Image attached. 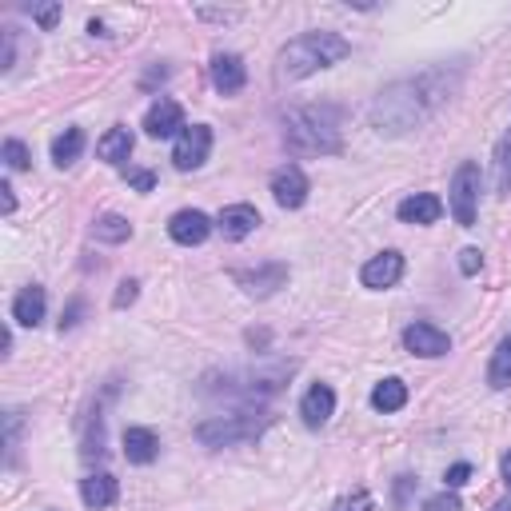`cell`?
I'll list each match as a JSON object with an SVG mask.
<instances>
[{
  "label": "cell",
  "mask_w": 511,
  "mask_h": 511,
  "mask_svg": "<svg viewBox=\"0 0 511 511\" xmlns=\"http://www.w3.org/2000/svg\"><path fill=\"white\" fill-rule=\"evenodd\" d=\"M460 80H463L460 69H428L420 76H408V80H396L372 101L367 121H372L379 136H404L411 128L428 124L460 92Z\"/></svg>",
  "instance_id": "6da1fadb"
},
{
  "label": "cell",
  "mask_w": 511,
  "mask_h": 511,
  "mask_svg": "<svg viewBox=\"0 0 511 511\" xmlns=\"http://www.w3.org/2000/svg\"><path fill=\"white\" fill-rule=\"evenodd\" d=\"M347 52H352V45H347L340 32H303V37L288 40V45L280 48L276 76L280 80H303V76L340 64Z\"/></svg>",
  "instance_id": "7a4b0ae2"
},
{
  "label": "cell",
  "mask_w": 511,
  "mask_h": 511,
  "mask_svg": "<svg viewBox=\"0 0 511 511\" xmlns=\"http://www.w3.org/2000/svg\"><path fill=\"white\" fill-rule=\"evenodd\" d=\"M284 140L296 152H312V156H332L344 148L340 140V108L332 104H308L288 112L284 121Z\"/></svg>",
  "instance_id": "3957f363"
},
{
  "label": "cell",
  "mask_w": 511,
  "mask_h": 511,
  "mask_svg": "<svg viewBox=\"0 0 511 511\" xmlns=\"http://www.w3.org/2000/svg\"><path fill=\"white\" fill-rule=\"evenodd\" d=\"M271 423V416H260V411H232V416H212L196 428V440L204 448H236L244 440L264 436V428Z\"/></svg>",
  "instance_id": "277c9868"
},
{
  "label": "cell",
  "mask_w": 511,
  "mask_h": 511,
  "mask_svg": "<svg viewBox=\"0 0 511 511\" xmlns=\"http://www.w3.org/2000/svg\"><path fill=\"white\" fill-rule=\"evenodd\" d=\"M475 204H480V165L463 160L452 176V216L460 228L475 224Z\"/></svg>",
  "instance_id": "5b68a950"
},
{
  "label": "cell",
  "mask_w": 511,
  "mask_h": 511,
  "mask_svg": "<svg viewBox=\"0 0 511 511\" xmlns=\"http://www.w3.org/2000/svg\"><path fill=\"white\" fill-rule=\"evenodd\" d=\"M212 152V128L208 124H192L184 128V133L176 136V148H172V165H176L180 172H196L208 160Z\"/></svg>",
  "instance_id": "8992f818"
},
{
  "label": "cell",
  "mask_w": 511,
  "mask_h": 511,
  "mask_svg": "<svg viewBox=\"0 0 511 511\" xmlns=\"http://www.w3.org/2000/svg\"><path fill=\"white\" fill-rule=\"evenodd\" d=\"M271 196H276L280 208H303V200H308V176H303L300 165H284L271 172Z\"/></svg>",
  "instance_id": "52a82bcc"
},
{
  "label": "cell",
  "mask_w": 511,
  "mask_h": 511,
  "mask_svg": "<svg viewBox=\"0 0 511 511\" xmlns=\"http://www.w3.org/2000/svg\"><path fill=\"white\" fill-rule=\"evenodd\" d=\"M404 347L408 352L423 356V360H436V356H448V332H440L436 324H411V328H404Z\"/></svg>",
  "instance_id": "ba28073f"
},
{
  "label": "cell",
  "mask_w": 511,
  "mask_h": 511,
  "mask_svg": "<svg viewBox=\"0 0 511 511\" xmlns=\"http://www.w3.org/2000/svg\"><path fill=\"white\" fill-rule=\"evenodd\" d=\"M399 276H404V256L399 252H379V256L367 260L364 271H360L364 288H372V292H384L391 284H399Z\"/></svg>",
  "instance_id": "9c48e42d"
},
{
  "label": "cell",
  "mask_w": 511,
  "mask_h": 511,
  "mask_svg": "<svg viewBox=\"0 0 511 511\" xmlns=\"http://www.w3.org/2000/svg\"><path fill=\"white\" fill-rule=\"evenodd\" d=\"M144 133L152 140H168V136L184 133V108L176 101H156L144 116Z\"/></svg>",
  "instance_id": "30bf717a"
},
{
  "label": "cell",
  "mask_w": 511,
  "mask_h": 511,
  "mask_svg": "<svg viewBox=\"0 0 511 511\" xmlns=\"http://www.w3.org/2000/svg\"><path fill=\"white\" fill-rule=\"evenodd\" d=\"M208 232H212V220L204 212H196V208H184V212H176L168 220V236L176 244H184V248L204 244V240H208Z\"/></svg>",
  "instance_id": "8fae6325"
},
{
  "label": "cell",
  "mask_w": 511,
  "mask_h": 511,
  "mask_svg": "<svg viewBox=\"0 0 511 511\" xmlns=\"http://www.w3.org/2000/svg\"><path fill=\"white\" fill-rule=\"evenodd\" d=\"M236 284H240L248 296L264 300V296H271L276 288L288 284V268H284V264H264V268H256V271H236Z\"/></svg>",
  "instance_id": "7c38bea8"
},
{
  "label": "cell",
  "mask_w": 511,
  "mask_h": 511,
  "mask_svg": "<svg viewBox=\"0 0 511 511\" xmlns=\"http://www.w3.org/2000/svg\"><path fill=\"white\" fill-rule=\"evenodd\" d=\"M212 84H216V92H224V96L240 92L248 84L244 60L236 57V52H216V57H212Z\"/></svg>",
  "instance_id": "4fadbf2b"
},
{
  "label": "cell",
  "mask_w": 511,
  "mask_h": 511,
  "mask_svg": "<svg viewBox=\"0 0 511 511\" xmlns=\"http://www.w3.org/2000/svg\"><path fill=\"white\" fill-rule=\"evenodd\" d=\"M332 411H335V391L328 384H312L308 391H303V399H300V416L308 428H324V423L332 420Z\"/></svg>",
  "instance_id": "5bb4252c"
},
{
  "label": "cell",
  "mask_w": 511,
  "mask_h": 511,
  "mask_svg": "<svg viewBox=\"0 0 511 511\" xmlns=\"http://www.w3.org/2000/svg\"><path fill=\"white\" fill-rule=\"evenodd\" d=\"M396 216L404 224H436L443 216V204H440V196H431V192H416V196H408V200H399Z\"/></svg>",
  "instance_id": "9a60e30c"
},
{
  "label": "cell",
  "mask_w": 511,
  "mask_h": 511,
  "mask_svg": "<svg viewBox=\"0 0 511 511\" xmlns=\"http://www.w3.org/2000/svg\"><path fill=\"white\" fill-rule=\"evenodd\" d=\"M260 228V212L252 204H228L220 212V232L224 240H244V236H252Z\"/></svg>",
  "instance_id": "2e32d148"
},
{
  "label": "cell",
  "mask_w": 511,
  "mask_h": 511,
  "mask_svg": "<svg viewBox=\"0 0 511 511\" xmlns=\"http://www.w3.org/2000/svg\"><path fill=\"white\" fill-rule=\"evenodd\" d=\"M13 320L20 328H37L40 320H45V288H20L16 300H13Z\"/></svg>",
  "instance_id": "e0dca14e"
},
{
  "label": "cell",
  "mask_w": 511,
  "mask_h": 511,
  "mask_svg": "<svg viewBox=\"0 0 511 511\" xmlns=\"http://www.w3.org/2000/svg\"><path fill=\"white\" fill-rule=\"evenodd\" d=\"M116 495H121V487H116V480L108 472H96V475H89V480H80V499L89 507H112L116 504Z\"/></svg>",
  "instance_id": "ac0fdd59"
},
{
  "label": "cell",
  "mask_w": 511,
  "mask_h": 511,
  "mask_svg": "<svg viewBox=\"0 0 511 511\" xmlns=\"http://www.w3.org/2000/svg\"><path fill=\"white\" fill-rule=\"evenodd\" d=\"M124 455L128 463H152L160 455V440L148 428H124Z\"/></svg>",
  "instance_id": "d6986e66"
},
{
  "label": "cell",
  "mask_w": 511,
  "mask_h": 511,
  "mask_svg": "<svg viewBox=\"0 0 511 511\" xmlns=\"http://www.w3.org/2000/svg\"><path fill=\"white\" fill-rule=\"evenodd\" d=\"M404 404H408V384L404 379L388 376V379H379V384L372 388V408L376 411H399Z\"/></svg>",
  "instance_id": "ffe728a7"
},
{
  "label": "cell",
  "mask_w": 511,
  "mask_h": 511,
  "mask_svg": "<svg viewBox=\"0 0 511 511\" xmlns=\"http://www.w3.org/2000/svg\"><path fill=\"white\" fill-rule=\"evenodd\" d=\"M128 152H133V133H128V128H108L101 136V144H96V156L108 160V165L128 160Z\"/></svg>",
  "instance_id": "44dd1931"
},
{
  "label": "cell",
  "mask_w": 511,
  "mask_h": 511,
  "mask_svg": "<svg viewBox=\"0 0 511 511\" xmlns=\"http://www.w3.org/2000/svg\"><path fill=\"white\" fill-rule=\"evenodd\" d=\"M487 384H492L495 391L511 388V335H504L499 347L492 352V364H487Z\"/></svg>",
  "instance_id": "7402d4cb"
},
{
  "label": "cell",
  "mask_w": 511,
  "mask_h": 511,
  "mask_svg": "<svg viewBox=\"0 0 511 511\" xmlns=\"http://www.w3.org/2000/svg\"><path fill=\"white\" fill-rule=\"evenodd\" d=\"M84 152V133L80 128H64V136L52 140V160H57V168H69L80 160Z\"/></svg>",
  "instance_id": "603a6c76"
},
{
  "label": "cell",
  "mask_w": 511,
  "mask_h": 511,
  "mask_svg": "<svg viewBox=\"0 0 511 511\" xmlns=\"http://www.w3.org/2000/svg\"><path fill=\"white\" fill-rule=\"evenodd\" d=\"M92 236H96L101 244H124L128 236H133V224H128L124 216H112V212H108V216H101V220L92 224Z\"/></svg>",
  "instance_id": "cb8c5ba5"
},
{
  "label": "cell",
  "mask_w": 511,
  "mask_h": 511,
  "mask_svg": "<svg viewBox=\"0 0 511 511\" xmlns=\"http://www.w3.org/2000/svg\"><path fill=\"white\" fill-rule=\"evenodd\" d=\"M507 192H511V128L495 144V196H507Z\"/></svg>",
  "instance_id": "d4e9b609"
},
{
  "label": "cell",
  "mask_w": 511,
  "mask_h": 511,
  "mask_svg": "<svg viewBox=\"0 0 511 511\" xmlns=\"http://www.w3.org/2000/svg\"><path fill=\"white\" fill-rule=\"evenodd\" d=\"M5 165L13 168V172H25L32 165V156H28V148L20 144V140H5Z\"/></svg>",
  "instance_id": "484cf974"
},
{
  "label": "cell",
  "mask_w": 511,
  "mask_h": 511,
  "mask_svg": "<svg viewBox=\"0 0 511 511\" xmlns=\"http://www.w3.org/2000/svg\"><path fill=\"white\" fill-rule=\"evenodd\" d=\"M376 504H372V495L364 492V487H356L352 495H344V499H335V507L332 511H372Z\"/></svg>",
  "instance_id": "4316f807"
},
{
  "label": "cell",
  "mask_w": 511,
  "mask_h": 511,
  "mask_svg": "<svg viewBox=\"0 0 511 511\" xmlns=\"http://www.w3.org/2000/svg\"><path fill=\"white\" fill-rule=\"evenodd\" d=\"M423 511H463V504H460L455 492H440V495L423 499Z\"/></svg>",
  "instance_id": "83f0119b"
},
{
  "label": "cell",
  "mask_w": 511,
  "mask_h": 511,
  "mask_svg": "<svg viewBox=\"0 0 511 511\" xmlns=\"http://www.w3.org/2000/svg\"><path fill=\"white\" fill-rule=\"evenodd\" d=\"M28 13H32V20H37L40 28H52L60 20V5H32Z\"/></svg>",
  "instance_id": "f1b7e54d"
},
{
  "label": "cell",
  "mask_w": 511,
  "mask_h": 511,
  "mask_svg": "<svg viewBox=\"0 0 511 511\" xmlns=\"http://www.w3.org/2000/svg\"><path fill=\"white\" fill-rule=\"evenodd\" d=\"M136 296H140V284H136V280H124V284L116 288V296H112V308H128Z\"/></svg>",
  "instance_id": "f546056e"
},
{
  "label": "cell",
  "mask_w": 511,
  "mask_h": 511,
  "mask_svg": "<svg viewBox=\"0 0 511 511\" xmlns=\"http://www.w3.org/2000/svg\"><path fill=\"white\" fill-rule=\"evenodd\" d=\"M480 264H484L480 248H463V252H460V271H463V276H475V271H480Z\"/></svg>",
  "instance_id": "4dcf8cb0"
},
{
  "label": "cell",
  "mask_w": 511,
  "mask_h": 511,
  "mask_svg": "<svg viewBox=\"0 0 511 511\" xmlns=\"http://www.w3.org/2000/svg\"><path fill=\"white\" fill-rule=\"evenodd\" d=\"M13 60H16V32L13 28H5V57H0V69H13Z\"/></svg>",
  "instance_id": "1f68e13d"
},
{
  "label": "cell",
  "mask_w": 511,
  "mask_h": 511,
  "mask_svg": "<svg viewBox=\"0 0 511 511\" xmlns=\"http://www.w3.org/2000/svg\"><path fill=\"white\" fill-rule=\"evenodd\" d=\"M196 16L216 20V25H232V20H240V13H220V8H196Z\"/></svg>",
  "instance_id": "d6a6232c"
},
{
  "label": "cell",
  "mask_w": 511,
  "mask_h": 511,
  "mask_svg": "<svg viewBox=\"0 0 511 511\" xmlns=\"http://www.w3.org/2000/svg\"><path fill=\"white\" fill-rule=\"evenodd\" d=\"M411 492H416V480H411V475H399V480H396V504H399V507H408Z\"/></svg>",
  "instance_id": "836d02e7"
},
{
  "label": "cell",
  "mask_w": 511,
  "mask_h": 511,
  "mask_svg": "<svg viewBox=\"0 0 511 511\" xmlns=\"http://www.w3.org/2000/svg\"><path fill=\"white\" fill-rule=\"evenodd\" d=\"M80 312H84V300H72V303H69V312H64V316H60V332L76 328V320H80Z\"/></svg>",
  "instance_id": "e575fe53"
},
{
  "label": "cell",
  "mask_w": 511,
  "mask_h": 511,
  "mask_svg": "<svg viewBox=\"0 0 511 511\" xmlns=\"http://www.w3.org/2000/svg\"><path fill=\"white\" fill-rule=\"evenodd\" d=\"M467 475H472V467H467V463H455V467H448V475H443V480H448V487H463Z\"/></svg>",
  "instance_id": "d590c367"
},
{
  "label": "cell",
  "mask_w": 511,
  "mask_h": 511,
  "mask_svg": "<svg viewBox=\"0 0 511 511\" xmlns=\"http://www.w3.org/2000/svg\"><path fill=\"white\" fill-rule=\"evenodd\" d=\"M5 423H8V455H13V448H16V436H20V411H8V416H5Z\"/></svg>",
  "instance_id": "8d00e7d4"
},
{
  "label": "cell",
  "mask_w": 511,
  "mask_h": 511,
  "mask_svg": "<svg viewBox=\"0 0 511 511\" xmlns=\"http://www.w3.org/2000/svg\"><path fill=\"white\" fill-rule=\"evenodd\" d=\"M128 180H133L136 192H152V188H156V176H152V172H133Z\"/></svg>",
  "instance_id": "74e56055"
},
{
  "label": "cell",
  "mask_w": 511,
  "mask_h": 511,
  "mask_svg": "<svg viewBox=\"0 0 511 511\" xmlns=\"http://www.w3.org/2000/svg\"><path fill=\"white\" fill-rule=\"evenodd\" d=\"M168 72H172L168 64H156V69H148V72H144V80H140V89H152V84H156V80H165Z\"/></svg>",
  "instance_id": "f35d334b"
},
{
  "label": "cell",
  "mask_w": 511,
  "mask_h": 511,
  "mask_svg": "<svg viewBox=\"0 0 511 511\" xmlns=\"http://www.w3.org/2000/svg\"><path fill=\"white\" fill-rule=\"evenodd\" d=\"M0 200H5V216H13V208H16V196H13V184H0Z\"/></svg>",
  "instance_id": "ab89813d"
},
{
  "label": "cell",
  "mask_w": 511,
  "mask_h": 511,
  "mask_svg": "<svg viewBox=\"0 0 511 511\" xmlns=\"http://www.w3.org/2000/svg\"><path fill=\"white\" fill-rule=\"evenodd\" d=\"M0 347H5V356L13 352V332H8V328H5V335H0Z\"/></svg>",
  "instance_id": "60d3db41"
},
{
  "label": "cell",
  "mask_w": 511,
  "mask_h": 511,
  "mask_svg": "<svg viewBox=\"0 0 511 511\" xmlns=\"http://www.w3.org/2000/svg\"><path fill=\"white\" fill-rule=\"evenodd\" d=\"M504 484H507V487H511V452H507V455H504Z\"/></svg>",
  "instance_id": "b9f144b4"
},
{
  "label": "cell",
  "mask_w": 511,
  "mask_h": 511,
  "mask_svg": "<svg viewBox=\"0 0 511 511\" xmlns=\"http://www.w3.org/2000/svg\"><path fill=\"white\" fill-rule=\"evenodd\" d=\"M495 511H511V499H507V504H499V507H495Z\"/></svg>",
  "instance_id": "7bdbcfd3"
}]
</instances>
